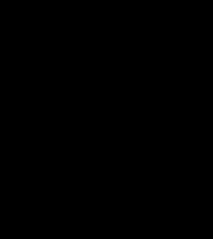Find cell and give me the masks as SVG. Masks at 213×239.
Instances as JSON below:
<instances>
[]
</instances>
